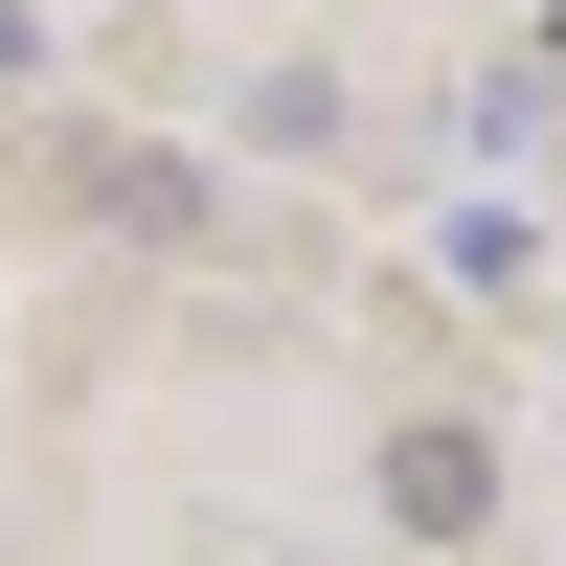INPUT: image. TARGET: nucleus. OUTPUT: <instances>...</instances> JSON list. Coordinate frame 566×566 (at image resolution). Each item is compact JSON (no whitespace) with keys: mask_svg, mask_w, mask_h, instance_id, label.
<instances>
[{"mask_svg":"<svg viewBox=\"0 0 566 566\" xmlns=\"http://www.w3.org/2000/svg\"><path fill=\"white\" fill-rule=\"evenodd\" d=\"M386 522H408V544H476V522H499V453H476V431H408V453H386Z\"/></svg>","mask_w":566,"mask_h":566,"instance_id":"nucleus-1","label":"nucleus"},{"mask_svg":"<svg viewBox=\"0 0 566 566\" xmlns=\"http://www.w3.org/2000/svg\"><path fill=\"white\" fill-rule=\"evenodd\" d=\"M431 272H453L476 317H522V295H544V227H522V205H453V227H431Z\"/></svg>","mask_w":566,"mask_h":566,"instance_id":"nucleus-2","label":"nucleus"},{"mask_svg":"<svg viewBox=\"0 0 566 566\" xmlns=\"http://www.w3.org/2000/svg\"><path fill=\"white\" fill-rule=\"evenodd\" d=\"M91 227H136V250H205V181H181V159H91Z\"/></svg>","mask_w":566,"mask_h":566,"instance_id":"nucleus-3","label":"nucleus"},{"mask_svg":"<svg viewBox=\"0 0 566 566\" xmlns=\"http://www.w3.org/2000/svg\"><path fill=\"white\" fill-rule=\"evenodd\" d=\"M522 91H566V23H544V69H522Z\"/></svg>","mask_w":566,"mask_h":566,"instance_id":"nucleus-4","label":"nucleus"}]
</instances>
